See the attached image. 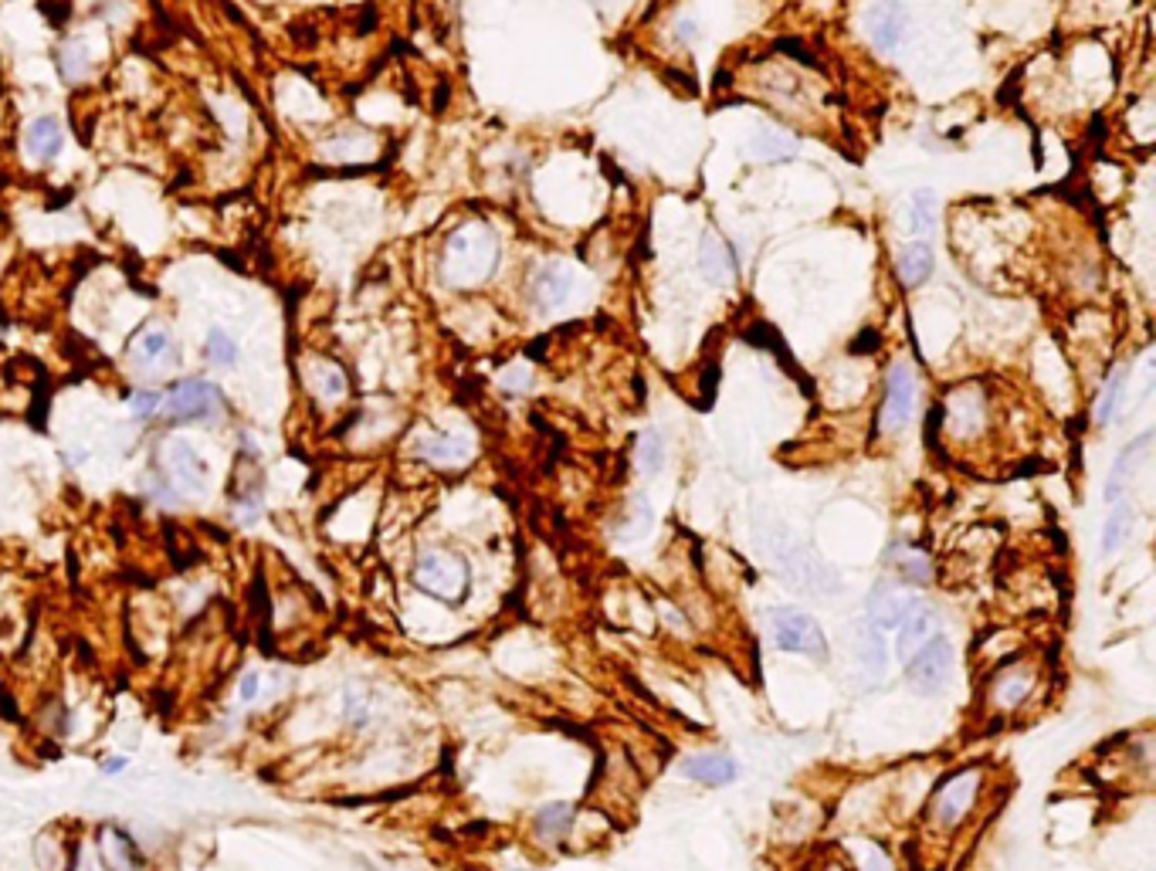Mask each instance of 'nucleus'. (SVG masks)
<instances>
[{
  "instance_id": "f257e3e1",
  "label": "nucleus",
  "mask_w": 1156,
  "mask_h": 871,
  "mask_svg": "<svg viewBox=\"0 0 1156 871\" xmlns=\"http://www.w3.org/2000/svg\"><path fill=\"white\" fill-rule=\"evenodd\" d=\"M495 265H499V238L492 235V228L472 221L462 225L448 241H445V255H442V276L448 286L455 289H475L482 286Z\"/></svg>"
},
{
  "instance_id": "f03ea898",
  "label": "nucleus",
  "mask_w": 1156,
  "mask_h": 871,
  "mask_svg": "<svg viewBox=\"0 0 1156 871\" xmlns=\"http://www.w3.org/2000/svg\"><path fill=\"white\" fill-rule=\"evenodd\" d=\"M980 790H983L980 767H967V770L950 774L929 797V825L940 828V831H957L967 821V813L977 807Z\"/></svg>"
},
{
  "instance_id": "7ed1b4c3",
  "label": "nucleus",
  "mask_w": 1156,
  "mask_h": 871,
  "mask_svg": "<svg viewBox=\"0 0 1156 871\" xmlns=\"http://www.w3.org/2000/svg\"><path fill=\"white\" fill-rule=\"evenodd\" d=\"M414 583L445 604H458L468 593V563L458 553L427 550L414 563Z\"/></svg>"
},
{
  "instance_id": "20e7f679",
  "label": "nucleus",
  "mask_w": 1156,
  "mask_h": 871,
  "mask_svg": "<svg viewBox=\"0 0 1156 871\" xmlns=\"http://www.w3.org/2000/svg\"><path fill=\"white\" fill-rule=\"evenodd\" d=\"M770 641H774L781 651H794V655H807V659L828 655L824 628L817 624L814 614H807L801 608H777L774 614H770Z\"/></svg>"
},
{
  "instance_id": "39448f33",
  "label": "nucleus",
  "mask_w": 1156,
  "mask_h": 871,
  "mask_svg": "<svg viewBox=\"0 0 1156 871\" xmlns=\"http://www.w3.org/2000/svg\"><path fill=\"white\" fill-rule=\"evenodd\" d=\"M950 675H953V644L943 634H936L906 662V678L919 695L943 692L950 685Z\"/></svg>"
},
{
  "instance_id": "423d86ee",
  "label": "nucleus",
  "mask_w": 1156,
  "mask_h": 871,
  "mask_svg": "<svg viewBox=\"0 0 1156 871\" xmlns=\"http://www.w3.org/2000/svg\"><path fill=\"white\" fill-rule=\"evenodd\" d=\"M919 604L922 601L912 583H902L899 577H883L868 593V624L875 631L899 628Z\"/></svg>"
},
{
  "instance_id": "0eeeda50",
  "label": "nucleus",
  "mask_w": 1156,
  "mask_h": 871,
  "mask_svg": "<svg viewBox=\"0 0 1156 871\" xmlns=\"http://www.w3.org/2000/svg\"><path fill=\"white\" fill-rule=\"evenodd\" d=\"M916 373L909 363H892L889 376H886V404H883V431L896 434L909 424L912 411H916Z\"/></svg>"
},
{
  "instance_id": "6e6552de",
  "label": "nucleus",
  "mask_w": 1156,
  "mask_h": 871,
  "mask_svg": "<svg viewBox=\"0 0 1156 871\" xmlns=\"http://www.w3.org/2000/svg\"><path fill=\"white\" fill-rule=\"evenodd\" d=\"M163 407L174 421H207L221 411V391L207 380H184L163 397Z\"/></svg>"
},
{
  "instance_id": "1a4fd4ad",
  "label": "nucleus",
  "mask_w": 1156,
  "mask_h": 871,
  "mask_svg": "<svg viewBox=\"0 0 1156 871\" xmlns=\"http://www.w3.org/2000/svg\"><path fill=\"white\" fill-rule=\"evenodd\" d=\"M699 271L709 286H733L736 282V255L715 231H705L699 238Z\"/></svg>"
},
{
  "instance_id": "9d476101",
  "label": "nucleus",
  "mask_w": 1156,
  "mask_h": 871,
  "mask_svg": "<svg viewBox=\"0 0 1156 871\" xmlns=\"http://www.w3.org/2000/svg\"><path fill=\"white\" fill-rule=\"evenodd\" d=\"M906 28H909V14L899 0H875V4L868 8V34H871L875 48L892 51L902 41Z\"/></svg>"
},
{
  "instance_id": "9b49d317",
  "label": "nucleus",
  "mask_w": 1156,
  "mask_h": 871,
  "mask_svg": "<svg viewBox=\"0 0 1156 871\" xmlns=\"http://www.w3.org/2000/svg\"><path fill=\"white\" fill-rule=\"evenodd\" d=\"M570 292H574V271L564 261H549L533 282V302L543 312H557L560 305H567Z\"/></svg>"
},
{
  "instance_id": "f8f14e48",
  "label": "nucleus",
  "mask_w": 1156,
  "mask_h": 871,
  "mask_svg": "<svg viewBox=\"0 0 1156 871\" xmlns=\"http://www.w3.org/2000/svg\"><path fill=\"white\" fill-rule=\"evenodd\" d=\"M682 774L705 787H730L740 777V767L726 753H695L682 759Z\"/></svg>"
},
{
  "instance_id": "ddd939ff",
  "label": "nucleus",
  "mask_w": 1156,
  "mask_h": 871,
  "mask_svg": "<svg viewBox=\"0 0 1156 871\" xmlns=\"http://www.w3.org/2000/svg\"><path fill=\"white\" fill-rule=\"evenodd\" d=\"M936 634H940V614H936L929 604H919L902 624H899V641H896V655L902 662H909L922 644H929Z\"/></svg>"
},
{
  "instance_id": "4468645a",
  "label": "nucleus",
  "mask_w": 1156,
  "mask_h": 871,
  "mask_svg": "<svg viewBox=\"0 0 1156 871\" xmlns=\"http://www.w3.org/2000/svg\"><path fill=\"white\" fill-rule=\"evenodd\" d=\"M167 465H171L174 478L180 481V488H187V492H204V488H207L210 468H207V462L194 452V445L174 442V445L167 448Z\"/></svg>"
},
{
  "instance_id": "2eb2a0df",
  "label": "nucleus",
  "mask_w": 1156,
  "mask_h": 871,
  "mask_svg": "<svg viewBox=\"0 0 1156 871\" xmlns=\"http://www.w3.org/2000/svg\"><path fill=\"white\" fill-rule=\"evenodd\" d=\"M1149 442H1153V434L1146 431V434H1139L1136 442H1129V445L1119 452V458H1116V465H1113V471H1109V481H1106V502H1119V499H1123L1129 478L1136 475L1139 462H1143L1146 452H1149Z\"/></svg>"
},
{
  "instance_id": "dca6fc26",
  "label": "nucleus",
  "mask_w": 1156,
  "mask_h": 871,
  "mask_svg": "<svg viewBox=\"0 0 1156 871\" xmlns=\"http://www.w3.org/2000/svg\"><path fill=\"white\" fill-rule=\"evenodd\" d=\"M889 567H892V577H899L902 583H912V587H922L932 580V560L916 547H902V542L892 547Z\"/></svg>"
},
{
  "instance_id": "f3484780",
  "label": "nucleus",
  "mask_w": 1156,
  "mask_h": 871,
  "mask_svg": "<svg viewBox=\"0 0 1156 871\" xmlns=\"http://www.w3.org/2000/svg\"><path fill=\"white\" fill-rule=\"evenodd\" d=\"M574 828V807L570 803H549L533 818V834L543 844H560Z\"/></svg>"
},
{
  "instance_id": "a211bd4d",
  "label": "nucleus",
  "mask_w": 1156,
  "mask_h": 871,
  "mask_svg": "<svg viewBox=\"0 0 1156 871\" xmlns=\"http://www.w3.org/2000/svg\"><path fill=\"white\" fill-rule=\"evenodd\" d=\"M309 384H312V391H316L322 401H329V404L343 401V397H347V391H350V380H347L343 366H337L333 360H319V363H312V370H309Z\"/></svg>"
},
{
  "instance_id": "6ab92c4d",
  "label": "nucleus",
  "mask_w": 1156,
  "mask_h": 871,
  "mask_svg": "<svg viewBox=\"0 0 1156 871\" xmlns=\"http://www.w3.org/2000/svg\"><path fill=\"white\" fill-rule=\"evenodd\" d=\"M1034 678L1031 672H1021V668H1008L994 678V685H990V698H994L1001 709H1018V705L1028 698Z\"/></svg>"
},
{
  "instance_id": "aec40b11",
  "label": "nucleus",
  "mask_w": 1156,
  "mask_h": 871,
  "mask_svg": "<svg viewBox=\"0 0 1156 871\" xmlns=\"http://www.w3.org/2000/svg\"><path fill=\"white\" fill-rule=\"evenodd\" d=\"M932 251H929V245H909L902 255H899V261H896V268H899V279H902V286L906 289H919L929 276H932Z\"/></svg>"
},
{
  "instance_id": "412c9836",
  "label": "nucleus",
  "mask_w": 1156,
  "mask_h": 871,
  "mask_svg": "<svg viewBox=\"0 0 1156 871\" xmlns=\"http://www.w3.org/2000/svg\"><path fill=\"white\" fill-rule=\"evenodd\" d=\"M24 143H28V153L34 159H51L54 153L62 149V126H59V120H51V116L34 120L28 126V139Z\"/></svg>"
},
{
  "instance_id": "4be33fe9",
  "label": "nucleus",
  "mask_w": 1156,
  "mask_h": 871,
  "mask_svg": "<svg viewBox=\"0 0 1156 871\" xmlns=\"http://www.w3.org/2000/svg\"><path fill=\"white\" fill-rule=\"evenodd\" d=\"M417 452L434 462V465H465L468 462V445L462 438H452V434H437V438H424L417 445Z\"/></svg>"
},
{
  "instance_id": "5701e85b",
  "label": "nucleus",
  "mask_w": 1156,
  "mask_h": 871,
  "mask_svg": "<svg viewBox=\"0 0 1156 871\" xmlns=\"http://www.w3.org/2000/svg\"><path fill=\"white\" fill-rule=\"evenodd\" d=\"M1129 526H1133V506L1126 499L1113 502V512H1109V519L1103 526V539H1098V550H1103L1106 557L1116 553L1126 542V536H1129Z\"/></svg>"
},
{
  "instance_id": "b1692460",
  "label": "nucleus",
  "mask_w": 1156,
  "mask_h": 871,
  "mask_svg": "<svg viewBox=\"0 0 1156 871\" xmlns=\"http://www.w3.org/2000/svg\"><path fill=\"white\" fill-rule=\"evenodd\" d=\"M855 655H858V662H861L871 675H878V672L886 668V641H883V634H878L871 624H861V628L855 631Z\"/></svg>"
},
{
  "instance_id": "393cba45",
  "label": "nucleus",
  "mask_w": 1156,
  "mask_h": 871,
  "mask_svg": "<svg viewBox=\"0 0 1156 871\" xmlns=\"http://www.w3.org/2000/svg\"><path fill=\"white\" fill-rule=\"evenodd\" d=\"M940 221V197L932 190H916L909 200V228L912 235H929Z\"/></svg>"
},
{
  "instance_id": "a878e982",
  "label": "nucleus",
  "mask_w": 1156,
  "mask_h": 871,
  "mask_svg": "<svg viewBox=\"0 0 1156 871\" xmlns=\"http://www.w3.org/2000/svg\"><path fill=\"white\" fill-rule=\"evenodd\" d=\"M1123 391H1126V366H1119L1106 384L1103 391H1098V401H1095V411H1092V421L1095 424H1109L1119 411V401H1123Z\"/></svg>"
},
{
  "instance_id": "bb28decb",
  "label": "nucleus",
  "mask_w": 1156,
  "mask_h": 871,
  "mask_svg": "<svg viewBox=\"0 0 1156 871\" xmlns=\"http://www.w3.org/2000/svg\"><path fill=\"white\" fill-rule=\"evenodd\" d=\"M634 462H638V471L641 475H658L665 465V442L658 431H641L638 434V445H634Z\"/></svg>"
},
{
  "instance_id": "cd10ccee",
  "label": "nucleus",
  "mask_w": 1156,
  "mask_h": 871,
  "mask_svg": "<svg viewBox=\"0 0 1156 871\" xmlns=\"http://www.w3.org/2000/svg\"><path fill=\"white\" fill-rule=\"evenodd\" d=\"M171 353H174V343H171V336L163 333V330H146V333H140V336L133 340V356H136L143 366H156V363L167 360Z\"/></svg>"
},
{
  "instance_id": "c85d7f7f",
  "label": "nucleus",
  "mask_w": 1156,
  "mask_h": 871,
  "mask_svg": "<svg viewBox=\"0 0 1156 871\" xmlns=\"http://www.w3.org/2000/svg\"><path fill=\"white\" fill-rule=\"evenodd\" d=\"M950 424L957 427V434H967V431H977L983 424V401L980 397H953L950 401Z\"/></svg>"
},
{
  "instance_id": "c756f323",
  "label": "nucleus",
  "mask_w": 1156,
  "mask_h": 871,
  "mask_svg": "<svg viewBox=\"0 0 1156 871\" xmlns=\"http://www.w3.org/2000/svg\"><path fill=\"white\" fill-rule=\"evenodd\" d=\"M750 149H753L760 159H791V156L797 153V143L787 139V136L777 133V129H763V133L750 143Z\"/></svg>"
},
{
  "instance_id": "7c9ffc66",
  "label": "nucleus",
  "mask_w": 1156,
  "mask_h": 871,
  "mask_svg": "<svg viewBox=\"0 0 1156 871\" xmlns=\"http://www.w3.org/2000/svg\"><path fill=\"white\" fill-rule=\"evenodd\" d=\"M207 360L214 366H235L238 363V343L225 330H210V336H207Z\"/></svg>"
},
{
  "instance_id": "2f4dec72",
  "label": "nucleus",
  "mask_w": 1156,
  "mask_h": 871,
  "mask_svg": "<svg viewBox=\"0 0 1156 871\" xmlns=\"http://www.w3.org/2000/svg\"><path fill=\"white\" fill-rule=\"evenodd\" d=\"M159 407H163V397H159L156 391H136V394L130 397V411H133V417H140V421H149Z\"/></svg>"
},
{
  "instance_id": "473e14b6",
  "label": "nucleus",
  "mask_w": 1156,
  "mask_h": 871,
  "mask_svg": "<svg viewBox=\"0 0 1156 871\" xmlns=\"http://www.w3.org/2000/svg\"><path fill=\"white\" fill-rule=\"evenodd\" d=\"M238 695H241V702H255V698L261 695V675H258V672H248V675L241 678Z\"/></svg>"
},
{
  "instance_id": "72a5a7b5",
  "label": "nucleus",
  "mask_w": 1156,
  "mask_h": 871,
  "mask_svg": "<svg viewBox=\"0 0 1156 871\" xmlns=\"http://www.w3.org/2000/svg\"><path fill=\"white\" fill-rule=\"evenodd\" d=\"M875 343H878V336H875V333H865L861 340H855L851 353H871V350H875Z\"/></svg>"
},
{
  "instance_id": "f704fd0d",
  "label": "nucleus",
  "mask_w": 1156,
  "mask_h": 871,
  "mask_svg": "<svg viewBox=\"0 0 1156 871\" xmlns=\"http://www.w3.org/2000/svg\"><path fill=\"white\" fill-rule=\"evenodd\" d=\"M123 767H126V756H113V759H105V764H102V774L113 777V774H123Z\"/></svg>"
},
{
  "instance_id": "c9c22d12",
  "label": "nucleus",
  "mask_w": 1156,
  "mask_h": 871,
  "mask_svg": "<svg viewBox=\"0 0 1156 871\" xmlns=\"http://www.w3.org/2000/svg\"><path fill=\"white\" fill-rule=\"evenodd\" d=\"M679 34H682L685 41H695V38H699V24L689 21V18H682V21H679Z\"/></svg>"
},
{
  "instance_id": "e433bc0d",
  "label": "nucleus",
  "mask_w": 1156,
  "mask_h": 871,
  "mask_svg": "<svg viewBox=\"0 0 1156 871\" xmlns=\"http://www.w3.org/2000/svg\"><path fill=\"white\" fill-rule=\"evenodd\" d=\"M824 871H845V868H838V864H828V868H824Z\"/></svg>"
}]
</instances>
